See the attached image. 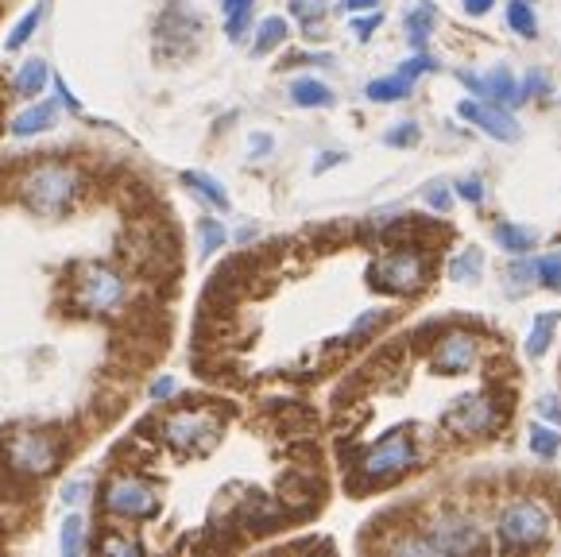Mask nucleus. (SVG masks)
Instances as JSON below:
<instances>
[{
	"instance_id": "obj_6",
	"label": "nucleus",
	"mask_w": 561,
	"mask_h": 557,
	"mask_svg": "<svg viewBox=\"0 0 561 557\" xmlns=\"http://www.w3.org/2000/svg\"><path fill=\"white\" fill-rule=\"evenodd\" d=\"M105 508L113 515H128V519H148L159 511V500L144 480H133V476H121L105 488Z\"/></svg>"
},
{
	"instance_id": "obj_30",
	"label": "nucleus",
	"mask_w": 561,
	"mask_h": 557,
	"mask_svg": "<svg viewBox=\"0 0 561 557\" xmlns=\"http://www.w3.org/2000/svg\"><path fill=\"white\" fill-rule=\"evenodd\" d=\"M383 321H388V310H368V314H360V318L353 321V337L371 333V329L383 326Z\"/></svg>"
},
{
	"instance_id": "obj_11",
	"label": "nucleus",
	"mask_w": 561,
	"mask_h": 557,
	"mask_svg": "<svg viewBox=\"0 0 561 557\" xmlns=\"http://www.w3.org/2000/svg\"><path fill=\"white\" fill-rule=\"evenodd\" d=\"M472 364H477V337H472V333L442 337L438 353H434V368L449 372V376H465Z\"/></svg>"
},
{
	"instance_id": "obj_3",
	"label": "nucleus",
	"mask_w": 561,
	"mask_h": 557,
	"mask_svg": "<svg viewBox=\"0 0 561 557\" xmlns=\"http://www.w3.org/2000/svg\"><path fill=\"white\" fill-rule=\"evenodd\" d=\"M419 465V450L407 434H391L383 437L380 445H371L360 461V473L368 484H380V480H396V476L411 473Z\"/></svg>"
},
{
	"instance_id": "obj_22",
	"label": "nucleus",
	"mask_w": 561,
	"mask_h": 557,
	"mask_svg": "<svg viewBox=\"0 0 561 557\" xmlns=\"http://www.w3.org/2000/svg\"><path fill=\"white\" fill-rule=\"evenodd\" d=\"M480 271H484V252L480 248H469V252H461L449 263V278H457V283H472Z\"/></svg>"
},
{
	"instance_id": "obj_16",
	"label": "nucleus",
	"mask_w": 561,
	"mask_h": 557,
	"mask_svg": "<svg viewBox=\"0 0 561 557\" xmlns=\"http://www.w3.org/2000/svg\"><path fill=\"white\" fill-rule=\"evenodd\" d=\"M535 232L530 229H519V225H495V245L504 248L512 255H527L535 248Z\"/></svg>"
},
{
	"instance_id": "obj_27",
	"label": "nucleus",
	"mask_w": 561,
	"mask_h": 557,
	"mask_svg": "<svg viewBox=\"0 0 561 557\" xmlns=\"http://www.w3.org/2000/svg\"><path fill=\"white\" fill-rule=\"evenodd\" d=\"M39 16H43V4H35V9L27 12V16H24V20H20V24H16V32H12L9 39H4V47H9V50L24 47V43H27V39H32V35H35V27H39Z\"/></svg>"
},
{
	"instance_id": "obj_28",
	"label": "nucleus",
	"mask_w": 561,
	"mask_h": 557,
	"mask_svg": "<svg viewBox=\"0 0 561 557\" xmlns=\"http://www.w3.org/2000/svg\"><path fill=\"white\" fill-rule=\"evenodd\" d=\"M535 275L542 278L550 291H561V255H546V260H538Z\"/></svg>"
},
{
	"instance_id": "obj_42",
	"label": "nucleus",
	"mask_w": 561,
	"mask_h": 557,
	"mask_svg": "<svg viewBox=\"0 0 561 557\" xmlns=\"http://www.w3.org/2000/svg\"><path fill=\"white\" fill-rule=\"evenodd\" d=\"M542 414L546 418H561V407H558V399H553V395H546V399H542Z\"/></svg>"
},
{
	"instance_id": "obj_45",
	"label": "nucleus",
	"mask_w": 561,
	"mask_h": 557,
	"mask_svg": "<svg viewBox=\"0 0 561 557\" xmlns=\"http://www.w3.org/2000/svg\"><path fill=\"white\" fill-rule=\"evenodd\" d=\"M267 148H272V136H252V151H256V156H260V151H267Z\"/></svg>"
},
{
	"instance_id": "obj_24",
	"label": "nucleus",
	"mask_w": 561,
	"mask_h": 557,
	"mask_svg": "<svg viewBox=\"0 0 561 557\" xmlns=\"http://www.w3.org/2000/svg\"><path fill=\"white\" fill-rule=\"evenodd\" d=\"M283 39H287V20L267 16L264 24H260V35H256V55H267V50L279 47Z\"/></svg>"
},
{
	"instance_id": "obj_40",
	"label": "nucleus",
	"mask_w": 561,
	"mask_h": 557,
	"mask_svg": "<svg viewBox=\"0 0 561 557\" xmlns=\"http://www.w3.org/2000/svg\"><path fill=\"white\" fill-rule=\"evenodd\" d=\"M290 9H295V16H302V20L318 16V4H310V0H290Z\"/></svg>"
},
{
	"instance_id": "obj_9",
	"label": "nucleus",
	"mask_w": 561,
	"mask_h": 557,
	"mask_svg": "<svg viewBox=\"0 0 561 557\" xmlns=\"http://www.w3.org/2000/svg\"><path fill=\"white\" fill-rule=\"evenodd\" d=\"M492 422H495V407L484 399V395H469V399H461L446 414V427L454 430V434H461V437L484 434Z\"/></svg>"
},
{
	"instance_id": "obj_5",
	"label": "nucleus",
	"mask_w": 561,
	"mask_h": 557,
	"mask_svg": "<svg viewBox=\"0 0 561 557\" xmlns=\"http://www.w3.org/2000/svg\"><path fill=\"white\" fill-rule=\"evenodd\" d=\"M426 275H430V263H426V255H419V252H388L371 268V283L396 291V295L419 291L422 283H426Z\"/></svg>"
},
{
	"instance_id": "obj_1",
	"label": "nucleus",
	"mask_w": 561,
	"mask_h": 557,
	"mask_svg": "<svg viewBox=\"0 0 561 557\" xmlns=\"http://www.w3.org/2000/svg\"><path fill=\"white\" fill-rule=\"evenodd\" d=\"M75 194H78V174L62 163H47L24 179L27 209H35V214H43V217L62 214V209L75 202Z\"/></svg>"
},
{
	"instance_id": "obj_4",
	"label": "nucleus",
	"mask_w": 561,
	"mask_h": 557,
	"mask_svg": "<svg viewBox=\"0 0 561 557\" xmlns=\"http://www.w3.org/2000/svg\"><path fill=\"white\" fill-rule=\"evenodd\" d=\"M167 442L182 453H209L221 437V422L206 410H182L163 427Z\"/></svg>"
},
{
	"instance_id": "obj_8",
	"label": "nucleus",
	"mask_w": 561,
	"mask_h": 557,
	"mask_svg": "<svg viewBox=\"0 0 561 557\" xmlns=\"http://www.w3.org/2000/svg\"><path fill=\"white\" fill-rule=\"evenodd\" d=\"M480 546V531L469 519H442L438 526H430L426 554H469Z\"/></svg>"
},
{
	"instance_id": "obj_10",
	"label": "nucleus",
	"mask_w": 561,
	"mask_h": 557,
	"mask_svg": "<svg viewBox=\"0 0 561 557\" xmlns=\"http://www.w3.org/2000/svg\"><path fill=\"white\" fill-rule=\"evenodd\" d=\"M457 113H461L465 121L477 124V128H484L492 139H504V144L519 139V121H515L512 113H504V109H495V105H477V101H461V105H457Z\"/></svg>"
},
{
	"instance_id": "obj_29",
	"label": "nucleus",
	"mask_w": 561,
	"mask_h": 557,
	"mask_svg": "<svg viewBox=\"0 0 561 557\" xmlns=\"http://www.w3.org/2000/svg\"><path fill=\"white\" fill-rule=\"evenodd\" d=\"M383 144H388V148H411V144H419V124L403 121L399 128H391L388 136H383Z\"/></svg>"
},
{
	"instance_id": "obj_35",
	"label": "nucleus",
	"mask_w": 561,
	"mask_h": 557,
	"mask_svg": "<svg viewBox=\"0 0 561 557\" xmlns=\"http://www.w3.org/2000/svg\"><path fill=\"white\" fill-rule=\"evenodd\" d=\"M101 554H140V542H124V538H116V534H113V538H105V542H101Z\"/></svg>"
},
{
	"instance_id": "obj_37",
	"label": "nucleus",
	"mask_w": 561,
	"mask_h": 557,
	"mask_svg": "<svg viewBox=\"0 0 561 557\" xmlns=\"http://www.w3.org/2000/svg\"><path fill=\"white\" fill-rule=\"evenodd\" d=\"M430 70H438V62H434V58H426V55L411 58V62H407V66H403V75H407V78H419V75H430Z\"/></svg>"
},
{
	"instance_id": "obj_7",
	"label": "nucleus",
	"mask_w": 561,
	"mask_h": 557,
	"mask_svg": "<svg viewBox=\"0 0 561 557\" xmlns=\"http://www.w3.org/2000/svg\"><path fill=\"white\" fill-rule=\"evenodd\" d=\"M124 298V278L108 268H90L82 278V306L98 314H113Z\"/></svg>"
},
{
	"instance_id": "obj_38",
	"label": "nucleus",
	"mask_w": 561,
	"mask_h": 557,
	"mask_svg": "<svg viewBox=\"0 0 561 557\" xmlns=\"http://www.w3.org/2000/svg\"><path fill=\"white\" fill-rule=\"evenodd\" d=\"M174 391H179V384H174L171 376H163V379H156V384H151V399H156V402L171 399Z\"/></svg>"
},
{
	"instance_id": "obj_41",
	"label": "nucleus",
	"mask_w": 561,
	"mask_h": 557,
	"mask_svg": "<svg viewBox=\"0 0 561 557\" xmlns=\"http://www.w3.org/2000/svg\"><path fill=\"white\" fill-rule=\"evenodd\" d=\"M465 12H469V16H488V12H492V0H465Z\"/></svg>"
},
{
	"instance_id": "obj_43",
	"label": "nucleus",
	"mask_w": 561,
	"mask_h": 557,
	"mask_svg": "<svg viewBox=\"0 0 561 557\" xmlns=\"http://www.w3.org/2000/svg\"><path fill=\"white\" fill-rule=\"evenodd\" d=\"M333 163H341V156H337V151H330V156H325V159H318V163H314V171L322 174L325 167H333Z\"/></svg>"
},
{
	"instance_id": "obj_26",
	"label": "nucleus",
	"mask_w": 561,
	"mask_h": 557,
	"mask_svg": "<svg viewBox=\"0 0 561 557\" xmlns=\"http://www.w3.org/2000/svg\"><path fill=\"white\" fill-rule=\"evenodd\" d=\"M530 450L538 453V457H558V450H561V434L558 430H550V427H535L530 430Z\"/></svg>"
},
{
	"instance_id": "obj_36",
	"label": "nucleus",
	"mask_w": 561,
	"mask_h": 557,
	"mask_svg": "<svg viewBox=\"0 0 561 557\" xmlns=\"http://www.w3.org/2000/svg\"><path fill=\"white\" fill-rule=\"evenodd\" d=\"M426 202L434 205V209H442V214H446L449 205H454V197H449V190H442V182H434V186H426Z\"/></svg>"
},
{
	"instance_id": "obj_31",
	"label": "nucleus",
	"mask_w": 561,
	"mask_h": 557,
	"mask_svg": "<svg viewBox=\"0 0 561 557\" xmlns=\"http://www.w3.org/2000/svg\"><path fill=\"white\" fill-rule=\"evenodd\" d=\"M221 240H225V229L217 221H206L202 225V252H217V248H221Z\"/></svg>"
},
{
	"instance_id": "obj_32",
	"label": "nucleus",
	"mask_w": 561,
	"mask_h": 557,
	"mask_svg": "<svg viewBox=\"0 0 561 557\" xmlns=\"http://www.w3.org/2000/svg\"><path fill=\"white\" fill-rule=\"evenodd\" d=\"M85 496H90V480H85V476H78V480H70L67 488H62V503H70V508L82 503Z\"/></svg>"
},
{
	"instance_id": "obj_2",
	"label": "nucleus",
	"mask_w": 561,
	"mask_h": 557,
	"mask_svg": "<svg viewBox=\"0 0 561 557\" xmlns=\"http://www.w3.org/2000/svg\"><path fill=\"white\" fill-rule=\"evenodd\" d=\"M500 542L512 549H530V546H542L550 538V515H546L542 503H512V508L500 515Z\"/></svg>"
},
{
	"instance_id": "obj_25",
	"label": "nucleus",
	"mask_w": 561,
	"mask_h": 557,
	"mask_svg": "<svg viewBox=\"0 0 561 557\" xmlns=\"http://www.w3.org/2000/svg\"><path fill=\"white\" fill-rule=\"evenodd\" d=\"M62 554L67 557H78L85 549V519L82 515H70L67 523H62Z\"/></svg>"
},
{
	"instance_id": "obj_13",
	"label": "nucleus",
	"mask_w": 561,
	"mask_h": 557,
	"mask_svg": "<svg viewBox=\"0 0 561 557\" xmlns=\"http://www.w3.org/2000/svg\"><path fill=\"white\" fill-rule=\"evenodd\" d=\"M461 82L469 86L477 98H492V101H519V82L512 78L507 66H495L488 78H477L469 70H461Z\"/></svg>"
},
{
	"instance_id": "obj_19",
	"label": "nucleus",
	"mask_w": 561,
	"mask_h": 557,
	"mask_svg": "<svg viewBox=\"0 0 561 557\" xmlns=\"http://www.w3.org/2000/svg\"><path fill=\"white\" fill-rule=\"evenodd\" d=\"M43 86H47V62H43V58H27L16 75V90L24 93V98H35Z\"/></svg>"
},
{
	"instance_id": "obj_15",
	"label": "nucleus",
	"mask_w": 561,
	"mask_h": 557,
	"mask_svg": "<svg viewBox=\"0 0 561 557\" xmlns=\"http://www.w3.org/2000/svg\"><path fill=\"white\" fill-rule=\"evenodd\" d=\"M55 113H58V105H35V109H27V113H20L16 121H12V132L16 136H39V132H47L50 124H55Z\"/></svg>"
},
{
	"instance_id": "obj_14",
	"label": "nucleus",
	"mask_w": 561,
	"mask_h": 557,
	"mask_svg": "<svg viewBox=\"0 0 561 557\" xmlns=\"http://www.w3.org/2000/svg\"><path fill=\"white\" fill-rule=\"evenodd\" d=\"M290 101L302 109H325V105H333V93H330V86L314 82V78H298V82L290 86Z\"/></svg>"
},
{
	"instance_id": "obj_44",
	"label": "nucleus",
	"mask_w": 561,
	"mask_h": 557,
	"mask_svg": "<svg viewBox=\"0 0 561 557\" xmlns=\"http://www.w3.org/2000/svg\"><path fill=\"white\" fill-rule=\"evenodd\" d=\"M348 12H364V9H376V0H345Z\"/></svg>"
},
{
	"instance_id": "obj_18",
	"label": "nucleus",
	"mask_w": 561,
	"mask_h": 557,
	"mask_svg": "<svg viewBox=\"0 0 561 557\" xmlns=\"http://www.w3.org/2000/svg\"><path fill=\"white\" fill-rule=\"evenodd\" d=\"M182 182L198 190V194L206 197V202L214 205V209H229V194H225L221 182H217V179H209V174H202V171H186V174H182Z\"/></svg>"
},
{
	"instance_id": "obj_21",
	"label": "nucleus",
	"mask_w": 561,
	"mask_h": 557,
	"mask_svg": "<svg viewBox=\"0 0 561 557\" xmlns=\"http://www.w3.org/2000/svg\"><path fill=\"white\" fill-rule=\"evenodd\" d=\"M553 326H558V314H538L535 318V329L527 337V356H542L553 341Z\"/></svg>"
},
{
	"instance_id": "obj_20",
	"label": "nucleus",
	"mask_w": 561,
	"mask_h": 557,
	"mask_svg": "<svg viewBox=\"0 0 561 557\" xmlns=\"http://www.w3.org/2000/svg\"><path fill=\"white\" fill-rule=\"evenodd\" d=\"M434 20H438V9H434V4H419V9H414L411 16H407V35H411L414 47H426Z\"/></svg>"
},
{
	"instance_id": "obj_34",
	"label": "nucleus",
	"mask_w": 561,
	"mask_h": 557,
	"mask_svg": "<svg viewBox=\"0 0 561 557\" xmlns=\"http://www.w3.org/2000/svg\"><path fill=\"white\" fill-rule=\"evenodd\" d=\"M546 90H550V82H546V75H538V70H530L527 82L519 86V101H523V98H535V93H546Z\"/></svg>"
},
{
	"instance_id": "obj_39",
	"label": "nucleus",
	"mask_w": 561,
	"mask_h": 557,
	"mask_svg": "<svg viewBox=\"0 0 561 557\" xmlns=\"http://www.w3.org/2000/svg\"><path fill=\"white\" fill-rule=\"evenodd\" d=\"M376 24H380V16H376V12H371L368 20H356V24H353V32L360 35V39H368V35L376 32Z\"/></svg>"
},
{
	"instance_id": "obj_17",
	"label": "nucleus",
	"mask_w": 561,
	"mask_h": 557,
	"mask_svg": "<svg viewBox=\"0 0 561 557\" xmlns=\"http://www.w3.org/2000/svg\"><path fill=\"white\" fill-rule=\"evenodd\" d=\"M411 82H414V78H407L403 70H399L396 78H376V82L368 86V98L380 101V105H383V101H403L407 93H411Z\"/></svg>"
},
{
	"instance_id": "obj_33",
	"label": "nucleus",
	"mask_w": 561,
	"mask_h": 557,
	"mask_svg": "<svg viewBox=\"0 0 561 557\" xmlns=\"http://www.w3.org/2000/svg\"><path fill=\"white\" fill-rule=\"evenodd\" d=\"M457 194H461L465 202L480 205V202H484V182H480V179H461V182H457Z\"/></svg>"
},
{
	"instance_id": "obj_12",
	"label": "nucleus",
	"mask_w": 561,
	"mask_h": 557,
	"mask_svg": "<svg viewBox=\"0 0 561 557\" xmlns=\"http://www.w3.org/2000/svg\"><path fill=\"white\" fill-rule=\"evenodd\" d=\"M9 461L20 468V473H47V468L55 465V445L39 434H24L12 442Z\"/></svg>"
},
{
	"instance_id": "obj_23",
	"label": "nucleus",
	"mask_w": 561,
	"mask_h": 557,
	"mask_svg": "<svg viewBox=\"0 0 561 557\" xmlns=\"http://www.w3.org/2000/svg\"><path fill=\"white\" fill-rule=\"evenodd\" d=\"M507 27H512V32H519L523 39L538 35V20H535V12H530L527 0H512V4H507Z\"/></svg>"
}]
</instances>
